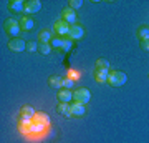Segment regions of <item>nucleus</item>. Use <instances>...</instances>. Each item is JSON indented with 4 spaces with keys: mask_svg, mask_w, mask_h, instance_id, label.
<instances>
[{
    "mask_svg": "<svg viewBox=\"0 0 149 143\" xmlns=\"http://www.w3.org/2000/svg\"><path fill=\"white\" fill-rule=\"evenodd\" d=\"M126 80H128L126 73L118 72V70H113V72H109V75H108V82L106 83L109 85V87H121V85L126 83Z\"/></svg>",
    "mask_w": 149,
    "mask_h": 143,
    "instance_id": "nucleus-1",
    "label": "nucleus"
},
{
    "mask_svg": "<svg viewBox=\"0 0 149 143\" xmlns=\"http://www.w3.org/2000/svg\"><path fill=\"white\" fill-rule=\"evenodd\" d=\"M3 30H5V33H8L10 37L17 38L18 33H20V30H22L20 22H17L15 18H7V20L3 22Z\"/></svg>",
    "mask_w": 149,
    "mask_h": 143,
    "instance_id": "nucleus-2",
    "label": "nucleus"
},
{
    "mask_svg": "<svg viewBox=\"0 0 149 143\" xmlns=\"http://www.w3.org/2000/svg\"><path fill=\"white\" fill-rule=\"evenodd\" d=\"M91 98V93L88 88H85V87H81V88H78V90L73 92V101H78V103H81V105H85V103H88Z\"/></svg>",
    "mask_w": 149,
    "mask_h": 143,
    "instance_id": "nucleus-3",
    "label": "nucleus"
},
{
    "mask_svg": "<svg viewBox=\"0 0 149 143\" xmlns=\"http://www.w3.org/2000/svg\"><path fill=\"white\" fill-rule=\"evenodd\" d=\"M53 30L58 37H66L70 30V23H66L65 20H56L53 23Z\"/></svg>",
    "mask_w": 149,
    "mask_h": 143,
    "instance_id": "nucleus-4",
    "label": "nucleus"
},
{
    "mask_svg": "<svg viewBox=\"0 0 149 143\" xmlns=\"http://www.w3.org/2000/svg\"><path fill=\"white\" fill-rule=\"evenodd\" d=\"M8 50H12V52H23V50H27V42L18 37L12 38L8 42Z\"/></svg>",
    "mask_w": 149,
    "mask_h": 143,
    "instance_id": "nucleus-5",
    "label": "nucleus"
},
{
    "mask_svg": "<svg viewBox=\"0 0 149 143\" xmlns=\"http://www.w3.org/2000/svg\"><path fill=\"white\" fill-rule=\"evenodd\" d=\"M85 35V30H83V27L80 23H73V25H70V30H68V37L71 40H80L83 38Z\"/></svg>",
    "mask_w": 149,
    "mask_h": 143,
    "instance_id": "nucleus-6",
    "label": "nucleus"
},
{
    "mask_svg": "<svg viewBox=\"0 0 149 143\" xmlns=\"http://www.w3.org/2000/svg\"><path fill=\"white\" fill-rule=\"evenodd\" d=\"M40 8H42V4L38 2V0H27L25 2V13L27 15H33V13H37V12H40Z\"/></svg>",
    "mask_w": 149,
    "mask_h": 143,
    "instance_id": "nucleus-7",
    "label": "nucleus"
},
{
    "mask_svg": "<svg viewBox=\"0 0 149 143\" xmlns=\"http://www.w3.org/2000/svg\"><path fill=\"white\" fill-rule=\"evenodd\" d=\"M63 77L60 75H50L48 77V87L50 88H55V90H61L63 88Z\"/></svg>",
    "mask_w": 149,
    "mask_h": 143,
    "instance_id": "nucleus-8",
    "label": "nucleus"
},
{
    "mask_svg": "<svg viewBox=\"0 0 149 143\" xmlns=\"http://www.w3.org/2000/svg\"><path fill=\"white\" fill-rule=\"evenodd\" d=\"M8 12L12 13H20V12L25 10V2H22V0H10L8 2V5H7Z\"/></svg>",
    "mask_w": 149,
    "mask_h": 143,
    "instance_id": "nucleus-9",
    "label": "nucleus"
},
{
    "mask_svg": "<svg viewBox=\"0 0 149 143\" xmlns=\"http://www.w3.org/2000/svg\"><path fill=\"white\" fill-rule=\"evenodd\" d=\"M70 111H71V117H83L85 115V105H81L78 101H70Z\"/></svg>",
    "mask_w": 149,
    "mask_h": 143,
    "instance_id": "nucleus-10",
    "label": "nucleus"
},
{
    "mask_svg": "<svg viewBox=\"0 0 149 143\" xmlns=\"http://www.w3.org/2000/svg\"><path fill=\"white\" fill-rule=\"evenodd\" d=\"M61 20H65L70 25H73L74 22H76V13H74L73 8H70V7L63 8V12H61Z\"/></svg>",
    "mask_w": 149,
    "mask_h": 143,
    "instance_id": "nucleus-11",
    "label": "nucleus"
},
{
    "mask_svg": "<svg viewBox=\"0 0 149 143\" xmlns=\"http://www.w3.org/2000/svg\"><path fill=\"white\" fill-rule=\"evenodd\" d=\"M93 75H95V80L98 82V83H106V82H108V75H109V70H104V68H98V67H95V72H93Z\"/></svg>",
    "mask_w": 149,
    "mask_h": 143,
    "instance_id": "nucleus-12",
    "label": "nucleus"
},
{
    "mask_svg": "<svg viewBox=\"0 0 149 143\" xmlns=\"http://www.w3.org/2000/svg\"><path fill=\"white\" fill-rule=\"evenodd\" d=\"M56 98H58L60 103H70V101H73V92L66 90V88H61L56 93Z\"/></svg>",
    "mask_w": 149,
    "mask_h": 143,
    "instance_id": "nucleus-13",
    "label": "nucleus"
},
{
    "mask_svg": "<svg viewBox=\"0 0 149 143\" xmlns=\"http://www.w3.org/2000/svg\"><path fill=\"white\" fill-rule=\"evenodd\" d=\"M18 22H20L22 30H25V32H28V30H32V28H33V25H35V22H33V18H32V17H28V15L22 17V18H20Z\"/></svg>",
    "mask_w": 149,
    "mask_h": 143,
    "instance_id": "nucleus-14",
    "label": "nucleus"
},
{
    "mask_svg": "<svg viewBox=\"0 0 149 143\" xmlns=\"http://www.w3.org/2000/svg\"><path fill=\"white\" fill-rule=\"evenodd\" d=\"M32 123H42V125H45V127H47L48 123H50V118H48L47 113L40 111V113H35V117L32 118Z\"/></svg>",
    "mask_w": 149,
    "mask_h": 143,
    "instance_id": "nucleus-15",
    "label": "nucleus"
},
{
    "mask_svg": "<svg viewBox=\"0 0 149 143\" xmlns=\"http://www.w3.org/2000/svg\"><path fill=\"white\" fill-rule=\"evenodd\" d=\"M52 33H50V30H40L38 32V40H40V43H50V40H52Z\"/></svg>",
    "mask_w": 149,
    "mask_h": 143,
    "instance_id": "nucleus-16",
    "label": "nucleus"
},
{
    "mask_svg": "<svg viewBox=\"0 0 149 143\" xmlns=\"http://www.w3.org/2000/svg\"><path fill=\"white\" fill-rule=\"evenodd\" d=\"M56 111H58L60 115L66 117V118L71 117V111H70V103H60V105L56 106Z\"/></svg>",
    "mask_w": 149,
    "mask_h": 143,
    "instance_id": "nucleus-17",
    "label": "nucleus"
},
{
    "mask_svg": "<svg viewBox=\"0 0 149 143\" xmlns=\"http://www.w3.org/2000/svg\"><path fill=\"white\" fill-rule=\"evenodd\" d=\"M138 38H139V42L141 40H144V38H149V27H146V25H141L138 28Z\"/></svg>",
    "mask_w": 149,
    "mask_h": 143,
    "instance_id": "nucleus-18",
    "label": "nucleus"
},
{
    "mask_svg": "<svg viewBox=\"0 0 149 143\" xmlns=\"http://www.w3.org/2000/svg\"><path fill=\"white\" fill-rule=\"evenodd\" d=\"M35 113H37V111L33 110V106H30V105H23L20 108V115H25V117L33 118V117H35Z\"/></svg>",
    "mask_w": 149,
    "mask_h": 143,
    "instance_id": "nucleus-19",
    "label": "nucleus"
},
{
    "mask_svg": "<svg viewBox=\"0 0 149 143\" xmlns=\"http://www.w3.org/2000/svg\"><path fill=\"white\" fill-rule=\"evenodd\" d=\"M52 45L50 43H38V53H42V55H50L52 53Z\"/></svg>",
    "mask_w": 149,
    "mask_h": 143,
    "instance_id": "nucleus-20",
    "label": "nucleus"
},
{
    "mask_svg": "<svg viewBox=\"0 0 149 143\" xmlns=\"http://www.w3.org/2000/svg\"><path fill=\"white\" fill-rule=\"evenodd\" d=\"M50 45H52V48H53V50L61 48V47H63V37H53L52 40H50Z\"/></svg>",
    "mask_w": 149,
    "mask_h": 143,
    "instance_id": "nucleus-21",
    "label": "nucleus"
},
{
    "mask_svg": "<svg viewBox=\"0 0 149 143\" xmlns=\"http://www.w3.org/2000/svg\"><path fill=\"white\" fill-rule=\"evenodd\" d=\"M109 60H106V58H98L96 60V65L95 67H98V68H104V70H109Z\"/></svg>",
    "mask_w": 149,
    "mask_h": 143,
    "instance_id": "nucleus-22",
    "label": "nucleus"
},
{
    "mask_svg": "<svg viewBox=\"0 0 149 143\" xmlns=\"http://www.w3.org/2000/svg\"><path fill=\"white\" fill-rule=\"evenodd\" d=\"M43 128H45V125H42V123H32L28 127V130L33 133H38V132H43Z\"/></svg>",
    "mask_w": 149,
    "mask_h": 143,
    "instance_id": "nucleus-23",
    "label": "nucleus"
},
{
    "mask_svg": "<svg viewBox=\"0 0 149 143\" xmlns=\"http://www.w3.org/2000/svg\"><path fill=\"white\" fill-rule=\"evenodd\" d=\"M27 52H38V43L35 40H28L27 42Z\"/></svg>",
    "mask_w": 149,
    "mask_h": 143,
    "instance_id": "nucleus-24",
    "label": "nucleus"
},
{
    "mask_svg": "<svg viewBox=\"0 0 149 143\" xmlns=\"http://www.w3.org/2000/svg\"><path fill=\"white\" fill-rule=\"evenodd\" d=\"M70 48H71V38L63 37V47H61V50H63V52H68Z\"/></svg>",
    "mask_w": 149,
    "mask_h": 143,
    "instance_id": "nucleus-25",
    "label": "nucleus"
},
{
    "mask_svg": "<svg viewBox=\"0 0 149 143\" xmlns=\"http://www.w3.org/2000/svg\"><path fill=\"white\" fill-rule=\"evenodd\" d=\"M81 5H83V2H81V0H70V4H68V7H70V8H73V10L80 8Z\"/></svg>",
    "mask_w": 149,
    "mask_h": 143,
    "instance_id": "nucleus-26",
    "label": "nucleus"
},
{
    "mask_svg": "<svg viewBox=\"0 0 149 143\" xmlns=\"http://www.w3.org/2000/svg\"><path fill=\"white\" fill-rule=\"evenodd\" d=\"M63 88L71 90V88H73V78H65L63 80Z\"/></svg>",
    "mask_w": 149,
    "mask_h": 143,
    "instance_id": "nucleus-27",
    "label": "nucleus"
},
{
    "mask_svg": "<svg viewBox=\"0 0 149 143\" xmlns=\"http://www.w3.org/2000/svg\"><path fill=\"white\" fill-rule=\"evenodd\" d=\"M141 48L143 50H146V52H149V38H144V40H141Z\"/></svg>",
    "mask_w": 149,
    "mask_h": 143,
    "instance_id": "nucleus-28",
    "label": "nucleus"
},
{
    "mask_svg": "<svg viewBox=\"0 0 149 143\" xmlns=\"http://www.w3.org/2000/svg\"><path fill=\"white\" fill-rule=\"evenodd\" d=\"M148 77H149V75H148Z\"/></svg>",
    "mask_w": 149,
    "mask_h": 143,
    "instance_id": "nucleus-29",
    "label": "nucleus"
}]
</instances>
